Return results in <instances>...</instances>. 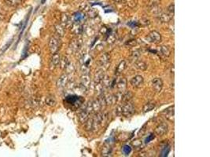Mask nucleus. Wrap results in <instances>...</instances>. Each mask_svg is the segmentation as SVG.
Wrapping results in <instances>:
<instances>
[{
    "instance_id": "1",
    "label": "nucleus",
    "mask_w": 210,
    "mask_h": 157,
    "mask_svg": "<svg viewBox=\"0 0 210 157\" xmlns=\"http://www.w3.org/2000/svg\"><path fill=\"white\" fill-rule=\"evenodd\" d=\"M136 112L135 107L130 101L125 102L123 105L118 106L116 108V114L119 116H124L126 117L132 116Z\"/></svg>"
},
{
    "instance_id": "2",
    "label": "nucleus",
    "mask_w": 210,
    "mask_h": 157,
    "mask_svg": "<svg viewBox=\"0 0 210 157\" xmlns=\"http://www.w3.org/2000/svg\"><path fill=\"white\" fill-rule=\"evenodd\" d=\"M60 46H61L60 39L57 37H55V36H52L49 41V49L51 53L52 54L57 53L59 49H60Z\"/></svg>"
},
{
    "instance_id": "3",
    "label": "nucleus",
    "mask_w": 210,
    "mask_h": 157,
    "mask_svg": "<svg viewBox=\"0 0 210 157\" xmlns=\"http://www.w3.org/2000/svg\"><path fill=\"white\" fill-rule=\"evenodd\" d=\"M66 102L75 108H79L84 102V99L79 96H69L66 98Z\"/></svg>"
},
{
    "instance_id": "4",
    "label": "nucleus",
    "mask_w": 210,
    "mask_h": 157,
    "mask_svg": "<svg viewBox=\"0 0 210 157\" xmlns=\"http://www.w3.org/2000/svg\"><path fill=\"white\" fill-rule=\"evenodd\" d=\"M146 39L149 43H157L161 41V35L158 31H152L148 34L147 36L146 37Z\"/></svg>"
},
{
    "instance_id": "5",
    "label": "nucleus",
    "mask_w": 210,
    "mask_h": 157,
    "mask_svg": "<svg viewBox=\"0 0 210 157\" xmlns=\"http://www.w3.org/2000/svg\"><path fill=\"white\" fill-rule=\"evenodd\" d=\"M83 45V41L81 39H73V40H71L70 43H69V49L71 50L74 52V53H77L78 52L80 48L82 47Z\"/></svg>"
},
{
    "instance_id": "6",
    "label": "nucleus",
    "mask_w": 210,
    "mask_h": 157,
    "mask_svg": "<svg viewBox=\"0 0 210 157\" xmlns=\"http://www.w3.org/2000/svg\"><path fill=\"white\" fill-rule=\"evenodd\" d=\"M152 88L155 92H161L163 88V81L161 78H155L152 80Z\"/></svg>"
},
{
    "instance_id": "7",
    "label": "nucleus",
    "mask_w": 210,
    "mask_h": 157,
    "mask_svg": "<svg viewBox=\"0 0 210 157\" xmlns=\"http://www.w3.org/2000/svg\"><path fill=\"white\" fill-rule=\"evenodd\" d=\"M131 84L134 87H136V88H139L140 86H142L143 85L144 82V78L142 75H136L134 76L133 78L131 79Z\"/></svg>"
},
{
    "instance_id": "8",
    "label": "nucleus",
    "mask_w": 210,
    "mask_h": 157,
    "mask_svg": "<svg viewBox=\"0 0 210 157\" xmlns=\"http://www.w3.org/2000/svg\"><path fill=\"white\" fill-rule=\"evenodd\" d=\"M168 124L165 123H161V124L157 126L155 129V133L158 136H163L165 135V133H167L168 131Z\"/></svg>"
},
{
    "instance_id": "9",
    "label": "nucleus",
    "mask_w": 210,
    "mask_h": 157,
    "mask_svg": "<svg viewBox=\"0 0 210 157\" xmlns=\"http://www.w3.org/2000/svg\"><path fill=\"white\" fill-rule=\"evenodd\" d=\"M69 82V77L67 74H63L57 81V86L58 88H65Z\"/></svg>"
},
{
    "instance_id": "10",
    "label": "nucleus",
    "mask_w": 210,
    "mask_h": 157,
    "mask_svg": "<svg viewBox=\"0 0 210 157\" xmlns=\"http://www.w3.org/2000/svg\"><path fill=\"white\" fill-rule=\"evenodd\" d=\"M71 31L75 35H80L83 32V25L80 22H73L71 27Z\"/></svg>"
},
{
    "instance_id": "11",
    "label": "nucleus",
    "mask_w": 210,
    "mask_h": 157,
    "mask_svg": "<svg viewBox=\"0 0 210 157\" xmlns=\"http://www.w3.org/2000/svg\"><path fill=\"white\" fill-rule=\"evenodd\" d=\"M104 99L107 105H113L117 101V96L114 94H107L104 96Z\"/></svg>"
},
{
    "instance_id": "12",
    "label": "nucleus",
    "mask_w": 210,
    "mask_h": 157,
    "mask_svg": "<svg viewBox=\"0 0 210 157\" xmlns=\"http://www.w3.org/2000/svg\"><path fill=\"white\" fill-rule=\"evenodd\" d=\"M173 16L171 15L169 13H166V12H161L158 15V18H159V20L161 21V22L163 23H166V22H169L172 20Z\"/></svg>"
},
{
    "instance_id": "13",
    "label": "nucleus",
    "mask_w": 210,
    "mask_h": 157,
    "mask_svg": "<svg viewBox=\"0 0 210 157\" xmlns=\"http://www.w3.org/2000/svg\"><path fill=\"white\" fill-rule=\"evenodd\" d=\"M104 76H105L104 70L102 69H98V70L95 72V74H94V82H95V83H96V82H102Z\"/></svg>"
},
{
    "instance_id": "14",
    "label": "nucleus",
    "mask_w": 210,
    "mask_h": 157,
    "mask_svg": "<svg viewBox=\"0 0 210 157\" xmlns=\"http://www.w3.org/2000/svg\"><path fill=\"white\" fill-rule=\"evenodd\" d=\"M90 112H88V110L86 108L83 110L82 112L80 113L79 115V120L82 123H85V122L89 119V116H90Z\"/></svg>"
},
{
    "instance_id": "15",
    "label": "nucleus",
    "mask_w": 210,
    "mask_h": 157,
    "mask_svg": "<svg viewBox=\"0 0 210 157\" xmlns=\"http://www.w3.org/2000/svg\"><path fill=\"white\" fill-rule=\"evenodd\" d=\"M81 84L84 86L87 89L88 88L90 85V77L89 73H84L81 76Z\"/></svg>"
},
{
    "instance_id": "16",
    "label": "nucleus",
    "mask_w": 210,
    "mask_h": 157,
    "mask_svg": "<svg viewBox=\"0 0 210 157\" xmlns=\"http://www.w3.org/2000/svg\"><path fill=\"white\" fill-rule=\"evenodd\" d=\"M165 117L167 118L169 121L174 122V105L169 107V108L165 109Z\"/></svg>"
},
{
    "instance_id": "17",
    "label": "nucleus",
    "mask_w": 210,
    "mask_h": 157,
    "mask_svg": "<svg viewBox=\"0 0 210 157\" xmlns=\"http://www.w3.org/2000/svg\"><path fill=\"white\" fill-rule=\"evenodd\" d=\"M117 88L120 92H124L127 89V79L125 78H120L117 82Z\"/></svg>"
},
{
    "instance_id": "18",
    "label": "nucleus",
    "mask_w": 210,
    "mask_h": 157,
    "mask_svg": "<svg viewBox=\"0 0 210 157\" xmlns=\"http://www.w3.org/2000/svg\"><path fill=\"white\" fill-rule=\"evenodd\" d=\"M110 60V56L107 53H102L99 57L98 62L100 63L101 65H108Z\"/></svg>"
},
{
    "instance_id": "19",
    "label": "nucleus",
    "mask_w": 210,
    "mask_h": 157,
    "mask_svg": "<svg viewBox=\"0 0 210 157\" xmlns=\"http://www.w3.org/2000/svg\"><path fill=\"white\" fill-rule=\"evenodd\" d=\"M155 106H156V103L154 101H148L147 103H146V104H144L143 108V111L144 113L150 112V111H152L153 108H155Z\"/></svg>"
},
{
    "instance_id": "20",
    "label": "nucleus",
    "mask_w": 210,
    "mask_h": 157,
    "mask_svg": "<svg viewBox=\"0 0 210 157\" xmlns=\"http://www.w3.org/2000/svg\"><path fill=\"white\" fill-rule=\"evenodd\" d=\"M159 53L165 57H169L171 54V50L168 46H161L159 47Z\"/></svg>"
},
{
    "instance_id": "21",
    "label": "nucleus",
    "mask_w": 210,
    "mask_h": 157,
    "mask_svg": "<svg viewBox=\"0 0 210 157\" xmlns=\"http://www.w3.org/2000/svg\"><path fill=\"white\" fill-rule=\"evenodd\" d=\"M126 68H127V64H126V61H120V63L118 65V66L116 67V71H115V74L116 75H120L123 72H124V70L126 69Z\"/></svg>"
},
{
    "instance_id": "22",
    "label": "nucleus",
    "mask_w": 210,
    "mask_h": 157,
    "mask_svg": "<svg viewBox=\"0 0 210 157\" xmlns=\"http://www.w3.org/2000/svg\"><path fill=\"white\" fill-rule=\"evenodd\" d=\"M60 60H61V57L59 53H54L53 56H52V58H51V65H53L54 67H57L60 65Z\"/></svg>"
},
{
    "instance_id": "23",
    "label": "nucleus",
    "mask_w": 210,
    "mask_h": 157,
    "mask_svg": "<svg viewBox=\"0 0 210 157\" xmlns=\"http://www.w3.org/2000/svg\"><path fill=\"white\" fill-rule=\"evenodd\" d=\"M55 31H56V33L57 35H58L59 37H63L65 34V27L59 24H56L55 25Z\"/></svg>"
},
{
    "instance_id": "24",
    "label": "nucleus",
    "mask_w": 210,
    "mask_h": 157,
    "mask_svg": "<svg viewBox=\"0 0 210 157\" xmlns=\"http://www.w3.org/2000/svg\"><path fill=\"white\" fill-rule=\"evenodd\" d=\"M134 65L136 67V69L140 71H145L146 69H147V65L143 61H138L137 60L136 61H135Z\"/></svg>"
},
{
    "instance_id": "25",
    "label": "nucleus",
    "mask_w": 210,
    "mask_h": 157,
    "mask_svg": "<svg viewBox=\"0 0 210 157\" xmlns=\"http://www.w3.org/2000/svg\"><path fill=\"white\" fill-rule=\"evenodd\" d=\"M61 24H62L64 27L67 26L70 22V17L67 13H63L61 14Z\"/></svg>"
},
{
    "instance_id": "26",
    "label": "nucleus",
    "mask_w": 210,
    "mask_h": 157,
    "mask_svg": "<svg viewBox=\"0 0 210 157\" xmlns=\"http://www.w3.org/2000/svg\"><path fill=\"white\" fill-rule=\"evenodd\" d=\"M83 32H84L87 36H92L94 34V30L90 25L83 26Z\"/></svg>"
},
{
    "instance_id": "27",
    "label": "nucleus",
    "mask_w": 210,
    "mask_h": 157,
    "mask_svg": "<svg viewBox=\"0 0 210 157\" xmlns=\"http://www.w3.org/2000/svg\"><path fill=\"white\" fill-rule=\"evenodd\" d=\"M3 2L9 6H19L20 4L21 3V0H3Z\"/></svg>"
},
{
    "instance_id": "28",
    "label": "nucleus",
    "mask_w": 210,
    "mask_h": 157,
    "mask_svg": "<svg viewBox=\"0 0 210 157\" xmlns=\"http://www.w3.org/2000/svg\"><path fill=\"white\" fill-rule=\"evenodd\" d=\"M105 86L102 84V82H96L95 83V90L98 95H102L104 91Z\"/></svg>"
},
{
    "instance_id": "29",
    "label": "nucleus",
    "mask_w": 210,
    "mask_h": 157,
    "mask_svg": "<svg viewBox=\"0 0 210 157\" xmlns=\"http://www.w3.org/2000/svg\"><path fill=\"white\" fill-rule=\"evenodd\" d=\"M132 98H133L132 93L130 92V91H128V92H126L125 94H124V95L122 96V101L124 102L130 101Z\"/></svg>"
},
{
    "instance_id": "30",
    "label": "nucleus",
    "mask_w": 210,
    "mask_h": 157,
    "mask_svg": "<svg viewBox=\"0 0 210 157\" xmlns=\"http://www.w3.org/2000/svg\"><path fill=\"white\" fill-rule=\"evenodd\" d=\"M56 103H57V101H56V100H55V98L54 97L49 96L46 98V104L47 105L54 106L56 104Z\"/></svg>"
},
{
    "instance_id": "31",
    "label": "nucleus",
    "mask_w": 210,
    "mask_h": 157,
    "mask_svg": "<svg viewBox=\"0 0 210 157\" xmlns=\"http://www.w3.org/2000/svg\"><path fill=\"white\" fill-rule=\"evenodd\" d=\"M69 63V59L67 58L66 57H62L61 58V60H60V65H59V66H61V69H65Z\"/></svg>"
},
{
    "instance_id": "32",
    "label": "nucleus",
    "mask_w": 210,
    "mask_h": 157,
    "mask_svg": "<svg viewBox=\"0 0 210 157\" xmlns=\"http://www.w3.org/2000/svg\"><path fill=\"white\" fill-rule=\"evenodd\" d=\"M140 56V51L139 50H135L132 53V56H131V61H136L139 59Z\"/></svg>"
},
{
    "instance_id": "33",
    "label": "nucleus",
    "mask_w": 210,
    "mask_h": 157,
    "mask_svg": "<svg viewBox=\"0 0 210 157\" xmlns=\"http://www.w3.org/2000/svg\"><path fill=\"white\" fill-rule=\"evenodd\" d=\"M85 17V14L82 12H79V13H77L75 14V21L77 22H80Z\"/></svg>"
},
{
    "instance_id": "34",
    "label": "nucleus",
    "mask_w": 210,
    "mask_h": 157,
    "mask_svg": "<svg viewBox=\"0 0 210 157\" xmlns=\"http://www.w3.org/2000/svg\"><path fill=\"white\" fill-rule=\"evenodd\" d=\"M85 127L87 130H93V121L92 119H88L85 122Z\"/></svg>"
},
{
    "instance_id": "35",
    "label": "nucleus",
    "mask_w": 210,
    "mask_h": 157,
    "mask_svg": "<svg viewBox=\"0 0 210 157\" xmlns=\"http://www.w3.org/2000/svg\"><path fill=\"white\" fill-rule=\"evenodd\" d=\"M65 70L66 71L67 73L74 72L75 66H74V65H73V63L69 62V64H68V65H67V66H66V68H65Z\"/></svg>"
},
{
    "instance_id": "36",
    "label": "nucleus",
    "mask_w": 210,
    "mask_h": 157,
    "mask_svg": "<svg viewBox=\"0 0 210 157\" xmlns=\"http://www.w3.org/2000/svg\"><path fill=\"white\" fill-rule=\"evenodd\" d=\"M122 152L124 155H129L131 152H132V148L130 147L129 145H124L123 149H122Z\"/></svg>"
},
{
    "instance_id": "37",
    "label": "nucleus",
    "mask_w": 210,
    "mask_h": 157,
    "mask_svg": "<svg viewBox=\"0 0 210 157\" xmlns=\"http://www.w3.org/2000/svg\"><path fill=\"white\" fill-rule=\"evenodd\" d=\"M169 151H170V148H169V145L167 146H165V148L163 149V150L161 151V156H167L168 154H169Z\"/></svg>"
},
{
    "instance_id": "38",
    "label": "nucleus",
    "mask_w": 210,
    "mask_h": 157,
    "mask_svg": "<svg viewBox=\"0 0 210 157\" xmlns=\"http://www.w3.org/2000/svg\"><path fill=\"white\" fill-rule=\"evenodd\" d=\"M116 36H115V34L112 33L110 34V35H108V39H107V41H108L109 43H110V44H112V43H113L114 42L116 41Z\"/></svg>"
},
{
    "instance_id": "39",
    "label": "nucleus",
    "mask_w": 210,
    "mask_h": 157,
    "mask_svg": "<svg viewBox=\"0 0 210 157\" xmlns=\"http://www.w3.org/2000/svg\"><path fill=\"white\" fill-rule=\"evenodd\" d=\"M132 145L135 148H141L143 146V142H142L141 140L136 139L132 142Z\"/></svg>"
},
{
    "instance_id": "40",
    "label": "nucleus",
    "mask_w": 210,
    "mask_h": 157,
    "mask_svg": "<svg viewBox=\"0 0 210 157\" xmlns=\"http://www.w3.org/2000/svg\"><path fill=\"white\" fill-rule=\"evenodd\" d=\"M174 8H175V6H174V4L173 3L170 4V6L168 7V13L172 16L174 15Z\"/></svg>"
},
{
    "instance_id": "41",
    "label": "nucleus",
    "mask_w": 210,
    "mask_h": 157,
    "mask_svg": "<svg viewBox=\"0 0 210 157\" xmlns=\"http://www.w3.org/2000/svg\"><path fill=\"white\" fill-rule=\"evenodd\" d=\"M154 137H155V135L153 134V133H151V134H149V136H148L146 138V140H145V143L146 144H147V143H149V141H151L154 138Z\"/></svg>"
},
{
    "instance_id": "42",
    "label": "nucleus",
    "mask_w": 210,
    "mask_h": 157,
    "mask_svg": "<svg viewBox=\"0 0 210 157\" xmlns=\"http://www.w3.org/2000/svg\"><path fill=\"white\" fill-rule=\"evenodd\" d=\"M126 44L128 46H135L137 45V42L135 39H132V40H129L128 43H126Z\"/></svg>"
},
{
    "instance_id": "43",
    "label": "nucleus",
    "mask_w": 210,
    "mask_h": 157,
    "mask_svg": "<svg viewBox=\"0 0 210 157\" xmlns=\"http://www.w3.org/2000/svg\"><path fill=\"white\" fill-rule=\"evenodd\" d=\"M101 32L103 34H106V32H107V28H106V26H104V27H102V28H101Z\"/></svg>"
},
{
    "instance_id": "44",
    "label": "nucleus",
    "mask_w": 210,
    "mask_h": 157,
    "mask_svg": "<svg viewBox=\"0 0 210 157\" xmlns=\"http://www.w3.org/2000/svg\"><path fill=\"white\" fill-rule=\"evenodd\" d=\"M10 43H11V41H10V42H9V43H7V45H6V46H4V48H3V49H2V52H4V51L6 50V49H7V48H8V46H9L10 45Z\"/></svg>"
},
{
    "instance_id": "45",
    "label": "nucleus",
    "mask_w": 210,
    "mask_h": 157,
    "mask_svg": "<svg viewBox=\"0 0 210 157\" xmlns=\"http://www.w3.org/2000/svg\"><path fill=\"white\" fill-rule=\"evenodd\" d=\"M3 20H4L3 15H2V14H0V22H2V21H3Z\"/></svg>"
},
{
    "instance_id": "46",
    "label": "nucleus",
    "mask_w": 210,
    "mask_h": 157,
    "mask_svg": "<svg viewBox=\"0 0 210 157\" xmlns=\"http://www.w3.org/2000/svg\"><path fill=\"white\" fill-rule=\"evenodd\" d=\"M114 1H116V2H120V1H123V0H114Z\"/></svg>"
}]
</instances>
